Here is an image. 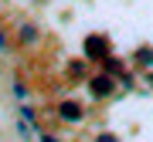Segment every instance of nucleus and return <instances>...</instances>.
Masks as SVG:
<instances>
[{"label":"nucleus","mask_w":153,"mask_h":142,"mask_svg":"<svg viewBox=\"0 0 153 142\" xmlns=\"http://www.w3.org/2000/svg\"><path fill=\"white\" fill-rule=\"evenodd\" d=\"M61 119H78V105H65V112H61Z\"/></svg>","instance_id":"obj_2"},{"label":"nucleus","mask_w":153,"mask_h":142,"mask_svg":"<svg viewBox=\"0 0 153 142\" xmlns=\"http://www.w3.org/2000/svg\"><path fill=\"white\" fill-rule=\"evenodd\" d=\"M99 142H112V139H109V135H99Z\"/></svg>","instance_id":"obj_3"},{"label":"nucleus","mask_w":153,"mask_h":142,"mask_svg":"<svg viewBox=\"0 0 153 142\" xmlns=\"http://www.w3.org/2000/svg\"><path fill=\"white\" fill-rule=\"evenodd\" d=\"M109 88H112V85H109V78H95V81H92V91H95V95H105Z\"/></svg>","instance_id":"obj_1"}]
</instances>
